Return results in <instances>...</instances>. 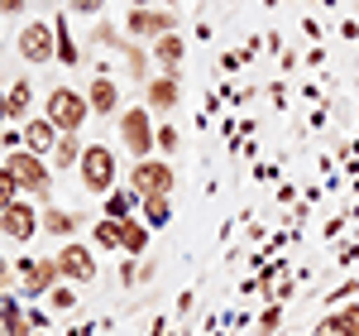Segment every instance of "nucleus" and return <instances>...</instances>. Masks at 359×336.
<instances>
[{"instance_id":"obj_31","label":"nucleus","mask_w":359,"mask_h":336,"mask_svg":"<svg viewBox=\"0 0 359 336\" xmlns=\"http://www.w3.org/2000/svg\"><path fill=\"white\" fill-rule=\"evenodd\" d=\"M130 5H139V10H144V5H149V0H130Z\"/></svg>"},{"instance_id":"obj_28","label":"nucleus","mask_w":359,"mask_h":336,"mask_svg":"<svg viewBox=\"0 0 359 336\" xmlns=\"http://www.w3.org/2000/svg\"><path fill=\"white\" fill-rule=\"evenodd\" d=\"M15 10H25V0H0V15H15Z\"/></svg>"},{"instance_id":"obj_21","label":"nucleus","mask_w":359,"mask_h":336,"mask_svg":"<svg viewBox=\"0 0 359 336\" xmlns=\"http://www.w3.org/2000/svg\"><path fill=\"white\" fill-rule=\"evenodd\" d=\"M144 212H149V221L163 226L168 217H172V207H168V197H144Z\"/></svg>"},{"instance_id":"obj_2","label":"nucleus","mask_w":359,"mask_h":336,"mask_svg":"<svg viewBox=\"0 0 359 336\" xmlns=\"http://www.w3.org/2000/svg\"><path fill=\"white\" fill-rule=\"evenodd\" d=\"M115 183V154L106 144H91L82 154V188L86 193H106Z\"/></svg>"},{"instance_id":"obj_22","label":"nucleus","mask_w":359,"mask_h":336,"mask_svg":"<svg viewBox=\"0 0 359 336\" xmlns=\"http://www.w3.org/2000/svg\"><path fill=\"white\" fill-rule=\"evenodd\" d=\"M335 322H340V332L345 336H359V308H340V312H331Z\"/></svg>"},{"instance_id":"obj_14","label":"nucleus","mask_w":359,"mask_h":336,"mask_svg":"<svg viewBox=\"0 0 359 336\" xmlns=\"http://www.w3.org/2000/svg\"><path fill=\"white\" fill-rule=\"evenodd\" d=\"M96 245H111V250H120V245H125V221H111V217H106V221L96 226Z\"/></svg>"},{"instance_id":"obj_26","label":"nucleus","mask_w":359,"mask_h":336,"mask_svg":"<svg viewBox=\"0 0 359 336\" xmlns=\"http://www.w3.org/2000/svg\"><path fill=\"white\" fill-rule=\"evenodd\" d=\"M72 10H77V15H96V10H101V0H72Z\"/></svg>"},{"instance_id":"obj_7","label":"nucleus","mask_w":359,"mask_h":336,"mask_svg":"<svg viewBox=\"0 0 359 336\" xmlns=\"http://www.w3.org/2000/svg\"><path fill=\"white\" fill-rule=\"evenodd\" d=\"M120 135H125V149L135 154V159H144L149 149H154V130H149V111H125V120H120Z\"/></svg>"},{"instance_id":"obj_24","label":"nucleus","mask_w":359,"mask_h":336,"mask_svg":"<svg viewBox=\"0 0 359 336\" xmlns=\"http://www.w3.org/2000/svg\"><path fill=\"white\" fill-rule=\"evenodd\" d=\"M43 221H48V231H53V235H67V231H72V217H62V212H48Z\"/></svg>"},{"instance_id":"obj_13","label":"nucleus","mask_w":359,"mask_h":336,"mask_svg":"<svg viewBox=\"0 0 359 336\" xmlns=\"http://www.w3.org/2000/svg\"><path fill=\"white\" fill-rule=\"evenodd\" d=\"M86 101H91V111L111 115V111H115V101H120V91H115L111 77H96V82H91V96H86Z\"/></svg>"},{"instance_id":"obj_18","label":"nucleus","mask_w":359,"mask_h":336,"mask_svg":"<svg viewBox=\"0 0 359 336\" xmlns=\"http://www.w3.org/2000/svg\"><path fill=\"white\" fill-rule=\"evenodd\" d=\"M139 202V193H120V197H111V202H106V217H111V221H125V217H130V207H135Z\"/></svg>"},{"instance_id":"obj_32","label":"nucleus","mask_w":359,"mask_h":336,"mask_svg":"<svg viewBox=\"0 0 359 336\" xmlns=\"http://www.w3.org/2000/svg\"><path fill=\"white\" fill-rule=\"evenodd\" d=\"M34 336H48V332H34Z\"/></svg>"},{"instance_id":"obj_19","label":"nucleus","mask_w":359,"mask_h":336,"mask_svg":"<svg viewBox=\"0 0 359 336\" xmlns=\"http://www.w3.org/2000/svg\"><path fill=\"white\" fill-rule=\"evenodd\" d=\"M25 106H29V82H15V86H10V96H5V111L25 115Z\"/></svg>"},{"instance_id":"obj_16","label":"nucleus","mask_w":359,"mask_h":336,"mask_svg":"<svg viewBox=\"0 0 359 336\" xmlns=\"http://www.w3.org/2000/svg\"><path fill=\"white\" fill-rule=\"evenodd\" d=\"M177 58H182V39H177V34H163V39H158V63L177 67Z\"/></svg>"},{"instance_id":"obj_6","label":"nucleus","mask_w":359,"mask_h":336,"mask_svg":"<svg viewBox=\"0 0 359 336\" xmlns=\"http://www.w3.org/2000/svg\"><path fill=\"white\" fill-rule=\"evenodd\" d=\"M57 259H34V264H25L20 269V293L25 298H39V293H53V283H57Z\"/></svg>"},{"instance_id":"obj_5","label":"nucleus","mask_w":359,"mask_h":336,"mask_svg":"<svg viewBox=\"0 0 359 336\" xmlns=\"http://www.w3.org/2000/svg\"><path fill=\"white\" fill-rule=\"evenodd\" d=\"M20 58H25V63H48V58H57V34L43 25V20L29 25L25 34H20Z\"/></svg>"},{"instance_id":"obj_12","label":"nucleus","mask_w":359,"mask_h":336,"mask_svg":"<svg viewBox=\"0 0 359 336\" xmlns=\"http://www.w3.org/2000/svg\"><path fill=\"white\" fill-rule=\"evenodd\" d=\"M149 106H154V111H168V106H177V77H172V72L149 82Z\"/></svg>"},{"instance_id":"obj_4","label":"nucleus","mask_w":359,"mask_h":336,"mask_svg":"<svg viewBox=\"0 0 359 336\" xmlns=\"http://www.w3.org/2000/svg\"><path fill=\"white\" fill-rule=\"evenodd\" d=\"M10 173H15V183L20 188H29L34 197H48V168H43V159L39 154H10Z\"/></svg>"},{"instance_id":"obj_9","label":"nucleus","mask_w":359,"mask_h":336,"mask_svg":"<svg viewBox=\"0 0 359 336\" xmlns=\"http://www.w3.org/2000/svg\"><path fill=\"white\" fill-rule=\"evenodd\" d=\"M0 231H5L10 240H34V231H39V217L29 212L25 202H15L10 212H0Z\"/></svg>"},{"instance_id":"obj_8","label":"nucleus","mask_w":359,"mask_h":336,"mask_svg":"<svg viewBox=\"0 0 359 336\" xmlns=\"http://www.w3.org/2000/svg\"><path fill=\"white\" fill-rule=\"evenodd\" d=\"M57 269H62V279L86 283L91 274H96V259H91V250H86V245H62V254H57Z\"/></svg>"},{"instance_id":"obj_27","label":"nucleus","mask_w":359,"mask_h":336,"mask_svg":"<svg viewBox=\"0 0 359 336\" xmlns=\"http://www.w3.org/2000/svg\"><path fill=\"white\" fill-rule=\"evenodd\" d=\"M158 144H163V149H177V130H168V125H163V130H158Z\"/></svg>"},{"instance_id":"obj_15","label":"nucleus","mask_w":359,"mask_h":336,"mask_svg":"<svg viewBox=\"0 0 359 336\" xmlns=\"http://www.w3.org/2000/svg\"><path fill=\"white\" fill-rule=\"evenodd\" d=\"M53 164H57V168L82 164V144L72 140V135H62V140H57V149H53Z\"/></svg>"},{"instance_id":"obj_17","label":"nucleus","mask_w":359,"mask_h":336,"mask_svg":"<svg viewBox=\"0 0 359 336\" xmlns=\"http://www.w3.org/2000/svg\"><path fill=\"white\" fill-rule=\"evenodd\" d=\"M15 197H20L15 173H10V168H0V212H10V207H15Z\"/></svg>"},{"instance_id":"obj_11","label":"nucleus","mask_w":359,"mask_h":336,"mask_svg":"<svg viewBox=\"0 0 359 336\" xmlns=\"http://www.w3.org/2000/svg\"><path fill=\"white\" fill-rule=\"evenodd\" d=\"M25 140H29V154H39V159H43L48 149H57V140H62V135H57L53 120H29Z\"/></svg>"},{"instance_id":"obj_33","label":"nucleus","mask_w":359,"mask_h":336,"mask_svg":"<svg viewBox=\"0 0 359 336\" xmlns=\"http://www.w3.org/2000/svg\"><path fill=\"white\" fill-rule=\"evenodd\" d=\"M0 336H5V327H0Z\"/></svg>"},{"instance_id":"obj_30","label":"nucleus","mask_w":359,"mask_h":336,"mask_svg":"<svg viewBox=\"0 0 359 336\" xmlns=\"http://www.w3.org/2000/svg\"><path fill=\"white\" fill-rule=\"evenodd\" d=\"M5 115H10V111H5V91H0V120H5Z\"/></svg>"},{"instance_id":"obj_29","label":"nucleus","mask_w":359,"mask_h":336,"mask_svg":"<svg viewBox=\"0 0 359 336\" xmlns=\"http://www.w3.org/2000/svg\"><path fill=\"white\" fill-rule=\"evenodd\" d=\"M5 279H10V264H5V259H0V283H5Z\"/></svg>"},{"instance_id":"obj_23","label":"nucleus","mask_w":359,"mask_h":336,"mask_svg":"<svg viewBox=\"0 0 359 336\" xmlns=\"http://www.w3.org/2000/svg\"><path fill=\"white\" fill-rule=\"evenodd\" d=\"M57 58H62V63H77V44H72V39H67V34H62V29H57Z\"/></svg>"},{"instance_id":"obj_1","label":"nucleus","mask_w":359,"mask_h":336,"mask_svg":"<svg viewBox=\"0 0 359 336\" xmlns=\"http://www.w3.org/2000/svg\"><path fill=\"white\" fill-rule=\"evenodd\" d=\"M86 106H91V101H86V96H77L72 86H57V91H48V120H53L62 135H72V130L86 120Z\"/></svg>"},{"instance_id":"obj_25","label":"nucleus","mask_w":359,"mask_h":336,"mask_svg":"<svg viewBox=\"0 0 359 336\" xmlns=\"http://www.w3.org/2000/svg\"><path fill=\"white\" fill-rule=\"evenodd\" d=\"M311 336H345V332H340L335 317H326V322H316V332H311Z\"/></svg>"},{"instance_id":"obj_20","label":"nucleus","mask_w":359,"mask_h":336,"mask_svg":"<svg viewBox=\"0 0 359 336\" xmlns=\"http://www.w3.org/2000/svg\"><path fill=\"white\" fill-rule=\"evenodd\" d=\"M144 240H149V231H144V226H135V221H125V245H120V250H125V254H139V250H144Z\"/></svg>"},{"instance_id":"obj_3","label":"nucleus","mask_w":359,"mask_h":336,"mask_svg":"<svg viewBox=\"0 0 359 336\" xmlns=\"http://www.w3.org/2000/svg\"><path fill=\"white\" fill-rule=\"evenodd\" d=\"M130 188L139 197H168L172 193V168L158 164V159H139L135 173H130Z\"/></svg>"},{"instance_id":"obj_10","label":"nucleus","mask_w":359,"mask_h":336,"mask_svg":"<svg viewBox=\"0 0 359 336\" xmlns=\"http://www.w3.org/2000/svg\"><path fill=\"white\" fill-rule=\"evenodd\" d=\"M130 34H139V39H163V34H172V15L168 10H135L130 15Z\"/></svg>"}]
</instances>
